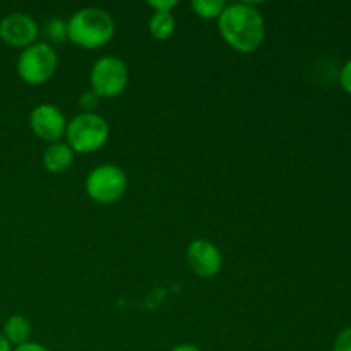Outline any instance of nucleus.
Masks as SVG:
<instances>
[{
  "instance_id": "nucleus-2",
  "label": "nucleus",
  "mask_w": 351,
  "mask_h": 351,
  "mask_svg": "<svg viewBox=\"0 0 351 351\" xmlns=\"http://www.w3.org/2000/svg\"><path fill=\"white\" fill-rule=\"evenodd\" d=\"M115 34V21L99 7H84L72 14L67 21V40L75 47L96 50L112 41Z\"/></svg>"
},
{
  "instance_id": "nucleus-10",
  "label": "nucleus",
  "mask_w": 351,
  "mask_h": 351,
  "mask_svg": "<svg viewBox=\"0 0 351 351\" xmlns=\"http://www.w3.org/2000/svg\"><path fill=\"white\" fill-rule=\"evenodd\" d=\"M75 153L64 141L50 144L43 153V165L50 173H64L74 163Z\"/></svg>"
},
{
  "instance_id": "nucleus-16",
  "label": "nucleus",
  "mask_w": 351,
  "mask_h": 351,
  "mask_svg": "<svg viewBox=\"0 0 351 351\" xmlns=\"http://www.w3.org/2000/svg\"><path fill=\"white\" fill-rule=\"evenodd\" d=\"M332 351H351V328L343 329L335 339Z\"/></svg>"
},
{
  "instance_id": "nucleus-15",
  "label": "nucleus",
  "mask_w": 351,
  "mask_h": 351,
  "mask_svg": "<svg viewBox=\"0 0 351 351\" xmlns=\"http://www.w3.org/2000/svg\"><path fill=\"white\" fill-rule=\"evenodd\" d=\"M99 96L96 95L93 89L89 91H84L81 96H79V108L82 110V113H95V110L98 108L99 105Z\"/></svg>"
},
{
  "instance_id": "nucleus-4",
  "label": "nucleus",
  "mask_w": 351,
  "mask_h": 351,
  "mask_svg": "<svg viewBox=\"0 0 351 351\" xmlns=\"http://www.w3.org/2000/svg\"><path fill=\"white\" fill-rule=\"evenodd\" d=\"M58 65L57 53L50 43L29 45L17 58V74L26 84L40 86L50 81Z\"/></svg>"
},
{
  "instance_id": "nucleus-1",
  "label": "nucleus",
  "mask_w": 351,
  "mask_h": 351,
  "mask_svg": "<svg viewBox=\"0 0 351 351\" xmlns=\"http://www.w3.org/2000/svg\"><path fill=\"white\" fill-rule=\"evenodd\" d=\"M223 40L237 51L252 53L266 38V23L256 5L247 2L226 3L218 19Z\"/></svg>"
},
{
  "instance_id": "nucleus-14",
  "label": "nucleus",
  "mask_w": 351,
  "mask_h": 351,
  "mask_svg": "<svg viewBox=\"0 0 351 351\" xmlns=\"http://www.w3.org/2000/svg\"><path fill=\"white\" fill-rule=\"evenodd\" d=\"M45 33H47V38L51 43H62V41L67 40V23L55 17V19L47 23Z\"/></svg>"
},
{
  "instance_id": "nucleus-7",
  "label": "nucleus",
  "mask_w": 351,
  "mask_h": 351,
  "mask_svg": "<svg viewBox=\"0 0 351 351\" xmlns=\"http://www.w3.org/2000/svg\"><path fill=\"white\" fill-rule=\"evenodd\" d=\"M29 125L34 136L47 143H58L65 136L67 130V120L58 106L50 103H41L31 110Z\"/></svg>"
},
{
  "instance_id": "nucleus-8",
  "label": "nucleus",
  "mask_w": 351,
  "mask_h": 351,
  "mask_svg": "<svg viewBox=\"0 0 351 351\" xmlns=\"http://www.w3.org/2000/svg\"><path fill=\"white\" fill-rule=\"evenodd\" d=\"M187 263L199 278H215L223 267V256L213 242L195 239L187 245Z\"/></svg>"
},
{
  "instance_id": "nucleus-18",
  "label": "nucleus",
  "mask_w": 351,
  "mask_h": 351,
  "mask_svg": "<svg viewBox=\"0 0 351 351\" xmlns=\"http://www.w3.org/2000/svg\"><path fill=\"white\" fill-rule=\"evenodd\" d=\"M147 5L154 12H171V9L177 7V0H153V2H147Z\"/></svg>"
},
{
  "instance_id": "nucleus-19",
  "label": "nucleus",
  "mask_w": 351,
  "mask_h": 351,
  "mask_svg": "<svg viewBox=\"0 0 351 351\" xmlns=\"http://www.w3.org/2000/svg\"><path fill=\"white\" fill-rule=\"evenodd\" d=\"M12 351H48V348H45V346L40 345V343L27 341V343H24V345L16 346Z\"/></svg>"
},
{
  "instance_id": "nucleus-5",
  "label": "nucleus",
  "mask_w": 351,
  "mask_h": 351,
  "mask_svg": "<svg viewBox=\"0 0 351 351\" xmlns=\"http://www.w3.org/2000/svg\"><path fill=\"white\" fill-rule=\"evenodd\" d=\"M89 81L99 98H117L129 84V69L119 57L105 55L93 64Z\"/></svg>"
},
{
  "instance_id": "nucleus-20",
  "label": "nucleus",
  "mask_w": 351,
  "mask_h": 351,
  "mask_svg": "<svg viewBox=\"0 0 351 351\" xmlns=\"http://www.w3.org/2000/svg\"><path fill=\"white\" fill-rule=\"evenodd\" d=\"M0 351H12V345L7 341V338L2 332H0Z\"/></svg>"
},
{
  "instance_id": "nucleus-9",
  "label": "nucleus",
  "mask_w": 351,
  "mask_h": 351,
  "mask_svg": "<svg viewBox=\"0 0 351 351\" xmlns=\"http://www.w3.org/2000/svg\"><path fill=\"white\" fill-rule=\"evenodd\" d=\"M0 38L7 45L16 48H27L29 45L36 43L38 24L31 16L24 12L7 14L0 21Z\"/></svg>"
},
{
  "instance_id": "nucleus-3",
  "label": "nucleus",
  "mask_w": 351,
  "mask_h": 351,
  "mask_svg": "<svg viewBox=\"0 0 351 351\" xmlns=\"http://www.w3.org/2000/svg\"><path fill=\"white\" fill-rule=\"evenodd\" d=\"M65 137L74 153L89 154L105 146L110 137V127L106 120L96 112H81L71 122H67Z\"/></svg>"
},
{
  "instance_id": "nucleus-12",
  "label": "nucleus",
  "mask_w": 351,
  "mask_h": 351,
  "mask_svg": "<svg viewBox=\"0 0 351 351\" xmlns=\"http://www.w3.org/2000/svg\"><path fill=\"white\" fill-rule=\"evenodd\" d=\"M175 26H177V21L171 12H153L147 23L149 33L158 41L168 40L175 33Z\"/></svg>"
},
{
  "instance_id": "nucleus-11",
  "label": "nucleus",
  "mask_w": 351,
  "mask_h": 351,
  "mask_svg": "<svg viewBox=\"0 0 351 351\" xmlns=\"http://www.w3.org/2000/svg\"><path fill=\"white\" fill-rule=\"evenodd\" d=\"M3 336L7 341L14 346L24 345L29 341L31 336V324L24 315H10L3 324Z\"/></svg>"
},
{
  "instance_id": "nucleus-17",
  "label": "nucleus",
  "mask_w": 351,
  "mask_h": 351,
  "mask_svg": "<svg viewBox=\"0 0 351 351\" xmlns=\"http://www.w3.org/2000/svg\"><path fill=\"white\" fill-rule=\"evenodd\" d=\"M339 82H341L343 89L351 96V58L341 67V72H339Z\"/></svg>"
},
{
  "instance_id": "nucleus-13",
  "label": "nucleus",
  "mask_w": 351,
  "mask_h": 351,
  "mask_svg": "<svg viewBox=\"0 0 351 351\" xmlns=\"http://www.w3.org/2000/svg\"><path fill=\"white\" fill-rule=\"evenodd\" d=\"M191 7L195 12V16L201 17V19L218 21L223 10H225L226 2H223V0H194Z\"/></svg>"
},
{
  "instance_id": "nucleus-6",
  "label": "nucleus",
  "mask_w": 351,
  "mask_h": 351,
  "mask_svg": "<svg viewBox=\"0 0 351 351\" xmlns=\"http://www.w3.org/2000/svg\"><path fill=\"white\" fill-rule=\"evenodd\" d=\"M127 175L117 165H99L93 168L86 177V192L89 199L98 204H110L115 202L125 194Z\"/></svg>"
},
{
  "instance_id": "nucleus-21",
  "label": "nucleus",
  "mask_w": 351,
  "mask_h": 351,
  "mask_svg": "<svg viewBox=\"0 0 351 351\" xmlns=\"http://www.w3.org/2000/svg\"><path fill=\"white\" fill-rule=\"evenodd\" d=\"M170 351H202V350H199L197 346L194 345H178L175 346V348H171Z\"/></svg>"
}]
</instances>
